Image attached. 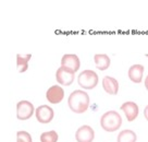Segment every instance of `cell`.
<instances>
[{
	"label": "cell",
	"instance_id": "11",
	"mask_svg": "<svg viewBox=\"0 0 148 142\" xmlns=\"http://www.w3.org/2000/svg\"><path fill=\"white\" fill-rule=\"evenodd\" d=\"M102 87L110 95H116L119 92V83L114 78L107 76L102 79Z\"/></svg>",
	"mask_w": 148,
	"mask_h": 142
},
{
	"label": "cell",
	"instance_id": "6",
	"mask_svg": "<svg viewBox=\"0 0 148 142\" xmlns=\"http://www.w3.org/2000/svg\"><path fill=\"white\" fill-rule=\"evenodd\" d=\"M61 67L75 73L81 67V60L75 54H65L61 59Z\"/></svg>",
	"mask_w": 148,
	"mask_h": 142
},
{
	"label": "cell",
	"instance_id": "19",
	"mask_svg": "<svg viewBox=\"0 0 148 142\" xmlns=\"http://www.w3.org/2000/svg\"><path fill=\"white\" fill-rule=\"evenodd\" d=\"M145 87H146V90L148 91V76L145 79Z\"/></svg>",
	"mask_w": 148,
	"mask_h": 142
},
{
	"label": "cell",
	"instance_id": "5",
	"mask_svg": "<svg viewBox=\"0 0 148 142\" xmlns=\"http://www.w3.org/2000/svg\"><path fill=\"white\" fill-rule=\"evenodd\" d=\"M35 116L37 121H39L40 124H49L53 119L55 112L50 106L40 105L35 109Z\"/></svg>",
	"mask_w": 148,
	"mask_h": 142
},
{
	"label": "cell",
	"instance_id": "18",
	"mask_svg": "<svg viewBox=\"0 0 148 142\" xmlns=\"http://www.w3.org/2000/svg\"><path fill=\"white\" fill-rule=\"evenodd\" d=\"M144 117L146 118V120L148 121V105L145 107V109H144Z\"/></svg>",
	"mask_w": 148,
	"mask_h": 142
},
{
	"label": "cell",
	"instance_id": "3",
	"mask_svg": "<svg viewBox=\"0 0 148 142\" xmlns=\"http://www.w3.org/2000/svg\"><path fill=\"white\" fill-rule=\"evenodd\" d=\"M99 82L98 74L92 70H84L77 77V83L84 90H92Z\"/></svg>",
	"mask_w": 148,
	"mask_h": 142
},
{
	"label": "cell",
	"instance_id": "1",
	"mask_svg": "<svg viewBox=\"0 0 148 142\" xmlns=\"http://www.w3.org/2000/svg\"><path fill=\"white\" fill-rule=\"evenodd\" d=\"M89 95L83 90H75L68 98L69 108L75 114H83L89 107Z\"/></svg>",
	"mask_w": 148,
	"mask_h": 142
},
{
	"label": "cell",
	"instance_id": "4",
	"mask_svg": "<svg viewBox=\"0 0 148 142\" xmlns=\"http://www.w3.org/2000/svg\"><path fill=\"white\" fill-rule=\"evenodd\" d=\"M35 113V108L31 102L20 101L16 104V118L18 120H27Z\"/></svg>",
	"mask_w": 148,
	"mask_h": 142
},
{
	"label": "cell",
	"instance_id": "20",
	"mask_svg": "<svg viewBox=\"0 0 148 142\" xmlns=\"http://www.w3.org/2000/svg\"><path fill=\"white\" fill-rule=\"evenodd\" d=\"M146 57H148V54H146Z\"/></svg>",
	"mask_w": 148,
	"mask_h": 142
},
{
	"label": "cell",
	"instance_id": "13",
	"mask_svg": "<svg viewBox=\"0 0 148 142\" xmlns=\"http://www.w3.org/2000/svg\"><path fill=\"white\" fill-rule=\"evenodd\" d=\"M94 61L96 64V68L100 71H105L110 67L111 60L109 56L106 54H96L94 56Z\"/></svg>",
	"mask_w": 148,
	"mask_h": 142
},
{
	"label": "cell",
	"instance_id": "14",
	"mask_svg": "<svg viewBox=\"0 0 148 142\" xmlns=\"http://www.w3.org/2000/svg\"><path fill=\"white\" fill-rule=\"evenodd\" d=\"M31 58H32L31 54H27V55L18 54L16 55V67L20 73H23L28 69V61L31 60Z\"/></svg>",
	"mask_w": 148,
	"mask_h": 142
},
{
	"label": "cell",
	"instance_id": "2",
	"mask_svg": "<svg viewBox=\"0 0 148 142\" xmlns=\"http://www.w3.org/2000/svg\"><path fill=\"white\" fill-rule=\"evenodd\" d=\"M122 118L121 115L116 110H109L101 116L100 118V126L105 131L114 132L121 127Z\"/></svg>",
	"mask_w": 148,
	"mask_h": 142
},
{
	"label": "cell",
	"instance_id": "7",
	"mask_svg": "<svg viewBox=\"0 0 148 142\" xmlns=\"http://www.w3.org/2000/svg\"><path fill=\"white\" fill-rule=\"evenodd\" d=\"M46 98L50 104H59L64 98V91L60 85H52L47 90Z\"/></svg>",
	"mask_w": 148,
	"mask_h": 142
},
{
	"label": "cell",
	"instance_id": "16",
	"mask_svg": "<svg viewBox=\"0 0 148 142\" xmlns=\"http://www.w3.org/2000/svg\"><path fill=\"white\" fill-rule=\"evenodd\" d=\"M58 139H59V136L55 130L46 131L40 134V142H57Z\"/></svg>",
	"mask_w": 148,
	"mask_h": 142
},
{
	"label": "cell",
	"instance_id": "10",
	"mask_svg": "<svg viewBox=\"0 0 148 142\" xmlns=\"http://www.w3.org/2000/svg\"><path fill=\"white\" fill-rule=\"evenodd\" d=\"M121 110L126 116L127 121H134L139 113L138 105L134 102H125L121 105Z\"/></svg>",
	"mask_w": 148,
	"mask_h": 142
},
{
	"label": "cell",
	"instance_id": "17",
	"mask_svg": "<svg viewBox=\"0 0 148 142\" xmlns=\"http://www.w3.org/2000/svg\"><path fill=\"white\" fill-rule=\"evenodd\" d=\"M16 142H33L32 137L27 131H18L16 132Z\"/></svg>",
	"mask_w": 148,
	"mask_h": 142
},
{
	"label": "cell",
	"instance_id": "15",
	"mask_svg": "<svg viewBox=\"0 0 148 142\" xmlns=\"http://www.w3.org/2000/svg\"><path fill=\"white\" fill-rule=\"evenodd\" d=\"M137 136L133 130H123L119 133V136L116 138V142H136Z\"/></svg>",
	"mask_w": 148,
	"mask_h": 142
},
{
	"label": "cell",
	"instance_id": "12",
	"mask_svg": "<svg viewBox=\"0 0 148 142\" xmlns=\"http://www.w3.org/2000/svg\"><path fill=\"white\" fill-rule=\"evenodd\" d=\"M144 70H145V68H144V66H142V64H133L129 69L130 80L134 83H140L142 80H143Z\"/></svg>",
	"mask_w": 148,
	"mask_h": 142
},
{
	"label": "cell",
	"instance_id": "9",
	"mask_svg": "<svg viewBox=\"0 0 148 142\" xmlns=\"http://www.w3.org/2000/svg\"><path fill=\"white\" fill-rule=\"evenodd\" d=\"M74 74L75 73L72 72V71H70V70L63 68V67H60L57 70V72H56V80L61 85L69 87V85H71L73 83Z\"/></svg>",
	"mask_w": 148,
	"mask_h": 142
},
{
	"label": "cell",
	"instance_id": "8",
	"mask_svg": "<svg viewBox=\"0 0 148 142\" xmlns=\"http://www.w3.org/2000/svg\"><path fill=\"white\" fill-rule=\"evenodd\" d=\"M95 139V131L90 126L84 125L75 132V140L77 142H92Z\"/></svg>",
	"mask_w": 148,
	"mask_h": 142
}]
</instances>
